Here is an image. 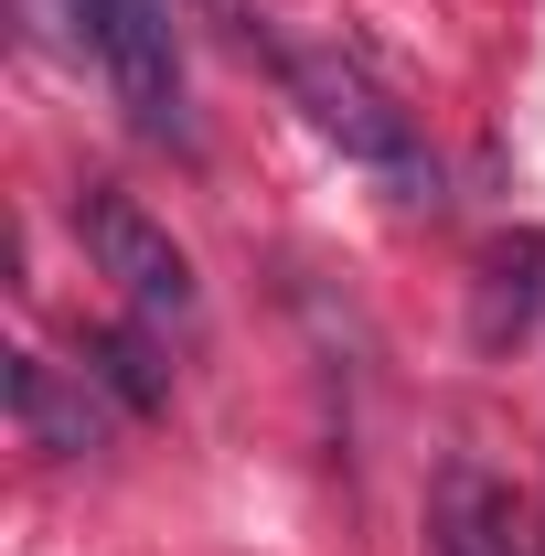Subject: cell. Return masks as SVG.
Segmentation results:
<instances>
[{
    "instance_id": "277c9868",
    "label": "cell",
    "mask_w": 545,
    "mask_h": 556,
    "mask_svg": "<svg viewBox=\"0 0 545 556\" xmlns=\"http://www.w3.org/2000/svg\"><path fill=\"white\" fill-rule=\"evenodd\" d=\"M428 546L439 556H535V535H524V503L481 460H449L439 492H428Z\"/></svg>"
},
{
    "instance_id": "3957f363",
    "label": "cell",
    "mask_w": 545,
    "mask_h": 556,
    "mask_svg": "<svg viewBox=\"0 0 545 556\" xmlns=\"http://www.w3.org/2000/svg\"><path fill=\"white\" fill-rule=\"evenodd\" d=\"M75 33L97 75L118 86L139 139H182V54H172V0H75Z\"/></svg>"
},
{
    "instance_id": "5b68a950",
    "label": "cell",
    "mask_w": 545,
    "mask_h": 556,
    "mask_svg": "<svg viewBox=\"0 0 545 556\" xmlns=\"http://www.w3.org/2000/svg\"><path fill=\"white\" fill-rule=\"evenodd\" d=\"M107 386L86 375V386H65L43 353H11V417H22V439L33 450H54V460H86V450H107V407H97Z\"/></svg>"
},
{
    "instance_id": "8992f818",
    "label": "cell",
    "mask_w": 545,
    "mask_h": 556,
    "mask_svg": "<svg viewBox=\"0 0 545 556\" xmlns=\"http://www.w3.org/2000/svg\"><path fill=\"white\" fill-rule=\"evenodd\" d=\"M86 375L118 396V407H172V364H161V343H150V321H107V332H86Z\"/></svg>"
},
{
    "instance_id": "6da1fadb",
    "label": "cell",
    "mask_w": 545,
    "mask_h": 556,
    "mask_svg": "<svg viewBox=\"0 0 545 556\" xmlns=\"http://www.w3.org/2000/svg\"><path fill=\"white\" fill-rule=\"evenodd\" d=\"M75 247L97 257V278H118V300H129L150 332H204V278H193L182 236L139 204V193L86 182V193H75Z\"/></svg>"
},
{
    "instance_id": "7a4b0ae2",
    "label": "cell",
    "mask_w": 545,
    "mask_h": 556,
    "mask_svg": "<svg viewBox=\"0 0 545 556\" xmlns=\"http://www.w3.org/2000/svg\"><path fill=\"white\" fill-rule=\"evenodd\" d=\"M278 75H289V97L310 108V129L332 139L342 161H364V172H385V182H428V150H417V129H407V108L375 86V75L353 65V54H332V43H289L278 54Z\"/></svg>"
}]
</instances>
